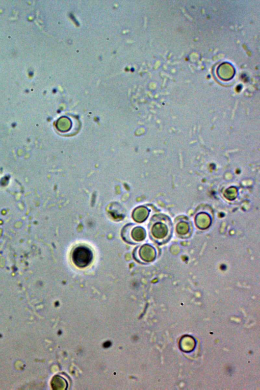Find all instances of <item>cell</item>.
I'll use <instances>...</instances> for the list:
<instances>
[{"label":"cell","mask_w":260,"mask_h":390,"mask_svg":"<svg viewBox=\"0 0 260 390\" xmlns=\"http://www.w3.org/2000/svg\"><path fill=\"white\" fill-rule=\"evenodd\" d=\"M71 257L72 261L77 266L84 268L92 262L93 254L90 248L80 245L72 252Z\"/></svg>","instance_id":"cell-1"},{"label":"cell","mask_w":260,"mask_h":390,"mask_svg":"<svg viewBox=\"0 0 260 390\" xmlns=\"http://www.w3.org/2000/svg\"><path fill=\"white\" fill-rule=\"evenodd\" d=\"M145 231L140 227L132 226V225H128L123 229L122 236L124 239L130 243H134L143 240L145 235Z\"/></svg>","instance_id":"cell-2"},{"label":"cell","mask_w":260,"mask_h":390,"mask_svg":"<svg viewBox=\"0 0 260 390\" xmlns=\"http://www.w3.org/2000/svg\"><path fill=\"white\" fill-rule=\"evenodd\" d=\"M142 211L139 209H137L134 211L132 214V218L133 220L138 223L142 222L145 220L146 215H144Z\"/></svg>","instance_id":"cell-3"}]
</instances>
